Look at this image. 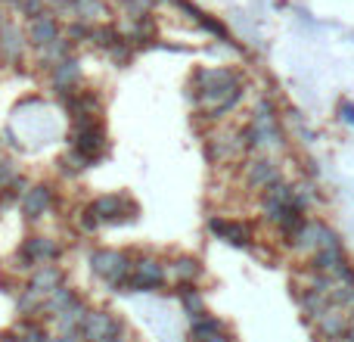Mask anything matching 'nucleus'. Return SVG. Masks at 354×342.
<instances>
[{
  "label": "nucleus",
  "instance_id": "19",
  "mask_svg": "<svg viewBox=\"0 0 354 342\" xmlns=\"http://www.w3.org/2000/svg\"><path fill=\"white\" fill-rule=\"evenodd\" d=\"M174 274L180 277V280H189V277L199 274V262H196V258H177Z\"/></svg>",
  "mask_w": 354,
  "mask_h": 342
},
{
  "label": "nucleus",
  "instance_id": "18",
  "mask_svg": "<svg viewBox=\"0 0 354 342\" xmlns=\"http://www.w3.org/2000/svg\"><path fill=\"white\" fill-rule=\"evenodd\" d=\"M180 296H183V308H187L193 318H202V314H205V308H202V299L196 293H189V287H183Z\"/></svg>",
  "mask_w": 354,
  "mask_h": 342
},
{
  "label": "nucleus",
  "instance_id": "6",
  "mask_svg": "<svg viewBox=\"0 0 354 342\" xmlns=\"http://www.w3.org/2000/svg\"><path fill=\"white\" fill-rule=\"evenodd\" d=\"M28 37L31 44H37V47H50V44L59 41V25H56L53 16H47V12H41V16L31 19V28H28Z\"/></svg>",
  "mask_w": 354,
  "mask_h": 342
},
{
  "label": "nucleus",
  "instance_id": "16",
  "mask_svg": "<svg viewBox=\"0 0 354 342\" xmlns=\"http://www.w3.org/2000/svg\"><path fill=\"white\" fill-rule=\"evenodd\" d=\"M75 302H78V299H75V293H72V289L59 287V289H56V293H53V302H50L47 308H50V312H53V314H66L68 308L75 305Z\"/></svg>",
  "mask_w": 354,
  "mask_h": 342
},
{
  "label": "nucleus",
  "instance_id": "5",
  "mask_svg": "<svg viewBox=\"0 0 354 342\" xmlns=\"http://www.w3.org/2000/svg\"><path fill=\"white\" fill-rule=\"evenodd\" d=\"M348 327H351V318L348 314H342V308L339 305H330L317 318V333L324 339H345L348 336Z\"/></svg>",
  "mask_w": 354,
  "mask_h": 342
},
{
  "label": "nucleus",
  "instance_id": "20",
  "mask_svg": "<svg viewBox=\"0 0 354 342\" xmlns=\"http://www.w3.org/2000/svg\"><path fill=\"white\" fill-rule=\"evenodd\" d=\"M75 6H78V12H81L84 19L103 16V3H100V0H75Z\"/></svg>",
  "mask_w": 354,
  "mask_h": 342
},
{
  "label": "nucleus",
  "instance_id": "22",
  "mask_svg": "<svg viewBox=\"0 0 354 342\" xmlns=\"http://www.w3.org/2000/svg\"><path fill=\"white\" fill-rule=\"evenodd\" d=\"M339 116H342V122L354 125V106L348 103V100H342V103H339Z\"/></svg>",
  "mask_w": 354,
  "mask_h": 342
},
{
  "label": "nucleus",
  "instance_id": "14",
  "mask_svg": "<svg viewBox=\"0 0 354 342\" xmlns=\"http://www.w3.org/2000/svg\"><path fill=\"white\" fill-rule=\"evenodd\" d=\"M277 181H280V174H277L274 162L264 159V162H255V165L249 168V183H252V187H264V190H268V187H274Z\"/></svg>",
  "mask_w": 354,
  "mask_h": 342
},
{
  "label": "nucleus",
  "instance_id": "15",
  "mask_svg": "<svg viewBox=\"0 0 354 342\" xmlns=\"http://www.w3.org/2000/svg\"><path fill=\"white\" fill-rule=\"evenodd\" d=\"M59 283H62V277H59V271L56 268H44V271H37L35 277H31V293H37V296H44V293H56L59 289Z\"/></svg>",
  "mask_w": 354,
  "mask_h": 342
},
{
  "label": "nucleus",
  "instance_id": "10",
  "mask_svg": "<svg viewBox=\"0 0 354 342\" xmlns=\"http://www.w3.org/2000/svg\"><path fill=\"white\" fill-rule=\"evenodd\" d=\"M162 280H165V271H162L159 262H140L131 287L134 289H156V287H162Z\"/></svg>",
  "mask_w": 354,
  "mask_h": 342
},
{
  "label": "nucleus",
  "instance_id": "7",
  "mask_svg": "<svg viewBox=\"0 0 354 342\" xmlns=\"http://www.w3.org/2000/svg\"><path fill=\"white\" fill-rule=\"evenodd\" d=\"M208 231L218 233V237H221V240H227L230 246H245V243H249V231H245L243 224H236V221L212 218V221H208Z\"/></svg>",
  "mask_w": 354,
  "mask_h": 342
},
{
  "label": "nucleus",
  "instance_id": "8",
  "mask_svg": "<svg viewBox=\"0 0 354 342\" xmlns=\"http://www.w3.org/2000/svg\"><path fill=\"white\" fill-rule=\"evenodd\" d=\"M189 342H233L221 330V324L214 318H196V324L189 327Z\"/></svg>",
  "mask_w": 354,
  "mask_h": 342
},
{
  "label": "nucleus",
  "instance_id": "27",
  "mask_svg": "<svg viewBox=\"0 0 354 342\" xmlns=\"http://www.w3.org/2000/svg\"><path fill=\"white\" fill-rule=\"evenodd\" d=\"M140 3H147V6H149V3H156V0H140Z\"/></svg>",
  "mask_w": 354,
  "mask_h": 342
},
{
  "label": "nucleus",
  "instance_id": "26",
  "mask_svg": "<svg viewBox=\"0 0 354 342\" xmlns=\"http://www.w3.org/2000/svg\"><path fill=\"white\" fill-rule=\"evenodd\" d=\"M348 312H351V321H354V299H351V305H348Z\"/></svg>",
  "mask_w": 354,
  "mask_h": 342
},
{
  "label": "nucleus",
  "instance_id": "9",
  "mask_svg": "<svg viewBox=\"0 0 354 342\" xmlns=\"http://www.w3.org/2000/svg\"><path fill=\"white\" fill-rule=\"evenodd\" d=\"M56 255H59V246H56L53 240L31 237V240H25V246H22V258H25L28 264L44 262V258H56Z\"/></svg>",
  "mask_w": 354,
  "mask_h": 342
},
{
  "label": "nucleus",
  "instance_id": "24",
  "mask_svg": "<svg viewBox=\"0 0 354 342\" xmlns=\"http://www.w3.org/2000/svg\"><path fill=\"white\" fill-rule=\"evenodd\" d=\"M348 342H354V321H351V327H348V336H345Z\"/></svg>",
  "mask_w": 354,
  "mask_h": 342
},
{
  "label": "nucleus",
  "instance_id": "1",
  "mask_svg": "<svg viewBox=\"0 0 354 342\" xmlns=\"http://www.w3.org/2000/svg\"><path fill=\"white\" fill-rule=\"evenodd\" d=\"M91 268H93V274L106 277L112 287H118V283H124V277H128V258L115 249H100L91 255Z\"/></svg>",
  "mask_w": 354,
  "mask_h": 342
},
{
  "label": "nucleus",
  "instance_id": "23",
  "mask_svg": "<svg viewBox=\"0 0 354 342\" xmlns=\"http://www.w3.org/2000/svg\"><path fill=\"white\" fill-rule=\"evenodd\" d=\"M53 342H78V333H62V336L53 339Z\"/></svg>",
  "mask_w": 354,
  "mask_h": 342
},
{
  "label": "nucleus",
  "instance_id": "12",
  "mask_svg": "<svg viewBox=\"0 0 354 342\" xmlns=\"http://www.w3.org/2000/svg\"><path fill=\"white\" fill-rule=\"evenodd\" d=\"M0 56L6 62H19V56H22V31L16 25H3L0 28Z\"/></svg>",
  "mask_w": 354,
  "mask_h": 342
},
{
  "label": "nucleus",
  "instance_id": "13",
  "mask_svg": "<svg viewBox=\"0 0 354 342\" xmlns=\"http://www.w3.org/2000/svg\"><path fill=\"white\" fill-rule=\"evenodd\" d=\"M81 78V69H78V62L75 60H62V62H56V69H53V84H56V91H72V84Z\"/></svg>",
  "mask_w": 354,
  "mask_h": 342
},
{
  "label": "nucleus",
  "instance_id": "17",
  "mask_svg": "<svg viewBox=\"0 0 354 342\" xmlns=\"http://www.w3.org/2000/svg\"><path fill=\"white\" fill-rule=\"evenodd\" d=\"M91 41H97L100 47H118V44H122V35H118L112 25H103V28L91 31Z\"/></svg>",
  "mask_w": 354,
  "mask_h": 342
},
{
  "label": "nucleus",
  "instance_id": "21",
  "mask_svg": "<svg viewBox=\"0 0 354 342\" xmlns=\"http://www.w3.org/2000/svg\"><path fill=\"white\" fill-rule=\"evenodd\" d=\"M19 342H47V333H44L41 327H22Z\"/></svg>",
  "mask_w": 354,
  "mask_h": 342
},
{
  "label": "nucleus",
  "instance_id": "11",
  "mask_svg": "<svg viewBox=\"0 0 354 342\" xmlns=\"http://www.w3.org/2000/svg\"><path fill=\"white\" fill-rule=\"evenodd\" d=\"M50 199H53V193H50V187H31L28 193L22 196V212L28 215V218H41L44 212H47Z\"/></svg>",
  "mask_w": 354,
  "mask_h": 342
},
{
  "label": "nucleus",
  "instance_id": "25",
  "mask_svg": "<svg viewBox=\"0 0 354 342\" xmlns=\"http://www.w3.org/2000/svg\"><path fill=\"white\" fill-rule=\"evenodd\" d=\"M3 25H6V19H3V10H0V28H3Z\"/></svg>",
  "mask_w": 354,
  "mask_h": 342
},
{
  "label": "nucleus",
  "instance_id": "3",
  "mask_svg": "<svg viewBox=\"0 0 354 342\" xmlns=\"http://www.w3.org/2000/svg\"><path fill=\"white\" fill-rule=\"evenodd\" d=\"M122 208L124 212H140L137 208V202H131V199H124V196H100L97 202L91 206V215H97L100 221H128L122 215Z\"/></svg>",
  "mask_w": 354,
  "mask_h": 342
},
{
  "label": "nucleus",
  "instance_id": "2",
  "mask_svg": "<svg viewBox=\"0 0 354 342\" xmlns=\"http://www.w3.org/2000/svg\"><path fill=\"white\" fill-rule=\"evenodd\" d=\"M81 330L87 342H118V321L106 312H91Z\"/></svg>",
  "mask_w": 354,
  "mask_h": 342
},
{
  "label": "nucleus",
  "instance_id": "4",
  "mask_svg": "<svg viewBox=\"0 0 354 342\" xmlns=\"http://www.w3.org/2000/svg\"><path fill=\"white\" fill-rule=\"evenodd\" d=\"M75 153H81L87 162H97L106 153V134L100 125L87 131H75Z\"/></svg>",
  "mask_w": 354,
  "mask_h": 342
}]
</instances>
